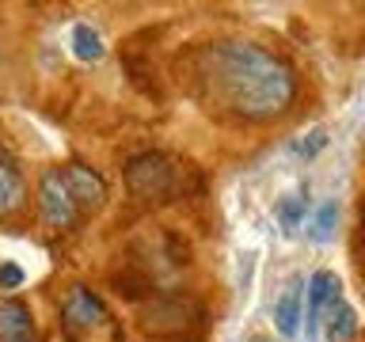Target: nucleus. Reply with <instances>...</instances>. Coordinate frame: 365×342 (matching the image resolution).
<instances>
[{"mask_svg":"<svg viewBox=\"0 0 365 342\" xmlns=\"http://www.w3.org/2000/svg\"><path fill=\"white\" fill-rule=\"evenodd\" d=\"M38 205H42L46 224H53V228H76V221H80V209L73 202V190H68L61 167L42 171V179H38Z\"/></svg>","mask_w":365,"mask_h":342,"instance_id":"nucleus-3","label":"nucleus"},{"mask_svg":"<svg viewBox=\"0 0 365 342\" xmlns=\"http://www.w3.org/2000/svg\"><path fill=\"white\" fill-rule=\"evenodd\" d=\"M339 296V278L331 270H319L312 274V281H308V331L319 327V316H324V308Z\"/></svg>","mask_w":365,"mask_h":342,"instance_id":"nucleus-9","label":"nucleus"},{"mask_svg":"<svg viewBox=\"0 0 365 342\" xmlns=\"http://www.w3.org/2000/svg\"><path fill=\"white\" fill-rule=\"evenodd\" d=\"M187 316H202V308L187 301V296H164L145 312V327L156 331V335H187L190 331Z\"/></svg>","mask_w":365,"mask_h":342,"instance_id":"nucleus-5","label":"nucleus"},{"mask_svg":"<svg viewBox=\"0 0 365 342\" xmlns=\"http://www.w3.org/2000/svg\"><path fill=\"white\" fill-rule=\"evenodd\" d=\"M301 296H304V285L297 278V281H289V289L278 296V304H274V319H278V331L285 338H293L297 323H301Z\"/></svg>","mask_w":365,"mask_h":342,"instance_id":"nucleus-11","label":"nucleus"},{"mask_svg":"<svg viewBox=\"0 0 365 342\" xmlns=\"http://www.w3.org/2000/svg\"><path fill=\"white\" fill-rule=\"evenodd\" d=\"M251 342H267V338H262V335H255V338H251Z\"/></svg>","mask_w":365,"mask_h":342,"instance_id":"nucleus-19","label":"nucleus"},{"mask_svg":"<svg viewBox=\"0 0 365 342\" xmlns=\"http://www.w3.org/2000/svg\"><path fill=\"white\" fill-rule=\"evenodd\" d=\"M324 141H327L324 130H312V133H308V141H297V145H293V152H297V156H312L316 148H324Z\"/></svg>","mask_w":365,"mask_h":342,"instance_id":"nucleus-17","label":"nucleus"},{"mask_svg":"<svg viewBox=\"0 0 365 342\" xmlns=\"http://www.w3.org/2000/svg\"><path fill=\"white\" fill-rule=\"evenodd\" d=\"M354 259H358V270L365 278V194H361V205H358V236H354Z\"/></svg>","mask_w":365,"mask_h":342,"instance_id":"nucleus-15","label":"nucleus"},{"mask_svg":"<svg viewBox=\"0 0 365 342\" xmlns=\"http://www.w3.org/2000/svg\"><path fill=\"white\" fill-rule=\"evenodd\" d=\"M61 171H65V182H68V190H73V202H76L80 213L103 209V202H107V182H103V175H96V171L84 167V164H68Z\"/></svg>","mask_w":365,"mask_h":342,"instance_id":"nucleus-6","label":"nucleus"},{"mask_svg":"<svg viewBox=\"0 0 365 342\" xmlns=\"http://www.w3.org/2000/svg\"><path fill=\"white\" fill-rule=\"evenodd\" d=\"M61 323L68 335H88V331H99L107 323V304L99 301L84 285H73L61 301Z\"/></svg>","mask_w":365,"mask_h":342,"instance_id":"nucleus-4","label":"nucleus"},{"mask_svg":"<svg viewBox=\"0 0 365 342\" xmlns=\"http://www.w3.org/2000/svg\"><path fill=\"white\" fill-rule=\"evenodd\" d=\"M23 202H27V182H23L16 160L8 152H0V221L11 213L23 209Z\"/></svg>","mask_w":365,"mask_h":342,"instance_id":"nucleus-7","label":"nucleus"},{"mask_svg":"<svg viewBox=\"0 0 365 342\" xmlns=\"http://www.w3.org/2000/svg\"><path fill=\"white\" fill-rule=\"evenodd\" d=\"M210 84L232 114L247 122L282 118L293 107L297 76L282 57L267 53L251 42H221L205 53Z\"/></svg>","mask_w":365,"mask_h":342,"instance_id":"nucleus-1","label":"nucleus"},{"mask_svg":"<svg viewBox=\"0 0 365 342\" xmlns=\"http://www.w3.org/2000/svg\"><path fill=\"white\" fill-rule=\"evenodd\" d=\"M19 285H23V270L16 262H4L0 266V289H19Z\"/></svg>","mask_w":365,"mask_h":342,"instance_id":"nucleus-16","label":"nucleus"},{"mask_svg":"<svg viewBox=\"0 0 365 342\" xmlns=\"http://www.w3.org/2000/svg\"><path fill=\"white\" fill-rule=\"evenodd\" d=\"M125 187L145 202H168L179 190V171L168 156L145 152V156H133L125 164Z\"/></svg>","mask_w":365,"mask_h":342,"instance_id":"nucleus-2","label":"nucleus"},{"mask_svg":"<svg viewBox=\"0 0 365 342\" xmlns=\"http://www.w3.org/2000/svg\"><path fill=\"white\" fill-rule=\"evenodd\" d=\"M301 213H304V198H282L278 202V221L285 232H297L301 228Z\"/></svg>","mask_w":365,"mask_h":342,"instance_id":"nucleus-14","label":"nucleus"},{"mask_svg":"<svg viewBox=\"0 0 365 342\" xmlns=\"http://www.w3.org/2000/svg\"><path fill=\"white\" fill-rule=\"evenodd\" d=\"M335 224H339V202H324L312 228H308V239H312V244H327V239L335 236Z\"/></svg>","mask_w":365,"mask_h":342,"instance_id":"nucleus-13","label":"nucleus"},{"mask_svg":"<svg viewBox=\"0 0 365 342\" xmlns=\"http://www.w3.org/2000/svg\"><path fill=\"white\" fill-rule=\"evenodd\" d=\"M0 342H34V319L27 304L19 301L0 304Z\"/></svg>","mask_w":365,"mask_h":342,"instance_id":"nucleus-8","label":"nucleus"},{"mask_svg":"<svg viewBox=\"0 0 365 342\" xmlns=\"http://www.w3.org/2000/svg\"><path fill=\"white\" fill-rule=\"evenodd\" d=\"M73 53L80 61H99L103 57V38L96 27H88V23H76L73 27Z\"/></svg>","mask_w":365,"mask_h":342,"instance_id":"nucleus-12","label":"nucleus"},{"mask_svg":"<svg viewBox=\"0 0 365 342\" xmlns=\"http://www.w3.org/2000/svg\"><path fill=\"white\" fill-rule=\"evenodd\" d=\"M324 312H327V319H319V323H327V342H350L358 335V316H354V308L342 296H335Z\"/></svg>","mask_w":365,"mask_h":342,"instance_id":"nucleus-10","label":"nucleus"},{"mask_svg":"<svg viewBox=\"0 0 365 342\" xmlns=\"http://www.w3.org/2000/svg\"><path fill=\"white\" fill-rule=\"evenodd\" d=\"M164 342H198V338H190V335H168Z\"/></svg>","mask_w":365,"mask_h":342,"instance_id":"nucleus-18","label":"nucleus"}]
</instances>
